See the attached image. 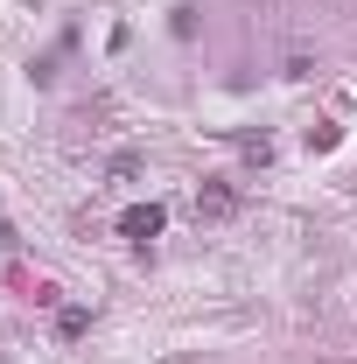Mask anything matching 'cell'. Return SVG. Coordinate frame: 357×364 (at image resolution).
Instances as JSON below:
<instances>
[{"mask_svg":"<svg viewBox=\"0 0 357 364\" xmlns=\"http://www.w3.org/2000/svg\"><path fill=\"white\" fill-rule=\"evenodd\" d=\"M231 210H238V196H231V189H203V196H196V218H231Z\"/></svg>","mask_w":357,"mask_h":364,"instance_id":"obj_2","label":"cell"},{"mask_svg":"<svg viewBox=\"0 0 357 364\" xmlns=\"http://www.w3.org/2000/svg\"><path fill=\"white\" fill-rule=\"evenodd\" d=\"M119 231H127L134 245H147V238H161V203H134V210L119 218Z\"/></svg>","mask_w":357,"mask_h":364,"instance_id":"obj_1","label":"cell"},{"mask_svg":"<svg viewBox=\"0 0 357 364\" xmlns=\"http://www.w3.org/2000/svg\"><path fill=\"white\" fill-rule=\"evenodd\" d=\"M85 329H91V316H85V309H63V316H56V336H63V343H78Z\"/></svg>","mask_w":357,"mask_h":364,"instance_id":"obj_3","label":"cell"}]
</instances>
